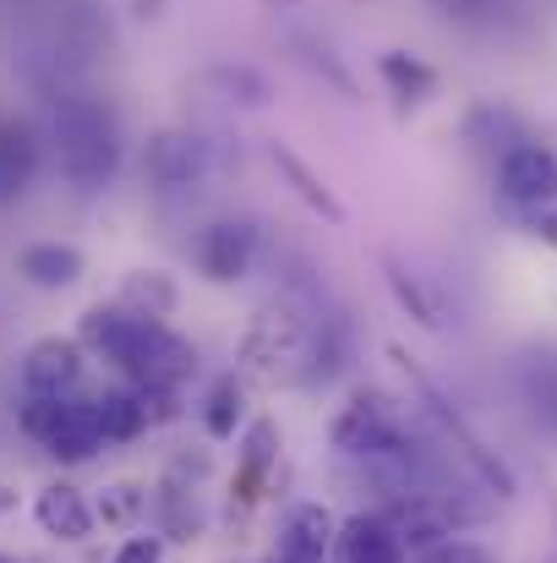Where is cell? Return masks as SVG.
<instances>
[{
  "label": "cell",
  "instance_id": "cell-1",
  "mask_svg": "<svg viewBox=\"0 0 557 563\" xmlns=\"http://www.w3.org/2000/svg\"><path fill=\"white\" fill-rule=\"evenodd\" d=\"M49 132H55V154H60V170H66L71 187L99 191L115 181V170H121V126H115V115L99 99H60L55 115H49Z\"/></svg>",
  "mask_w": 557,
  "mask_h": 563
},
{
  "label": "cell",
  "instance_id": "cell-2",
  "mask_svg": "<svg viewBox=\"0 0 557 563\" xmlns=\"http://www.w3.org/2000/svg\"><path fill=\"white\" fill-rule=\"evenodd\" d=\"M16 421L22 432L60 465H82L104 449V432H99V410H93V394H22L16 405Z\"/></svg>",
  "mask_w": 557,
  "mask_h": 563
},
{
  "label": "cell",
  "instance_id": "cell-3",
  "mask_svg": "<svg viewBox=\"0 0 557 563\" xmlns=\"http://www.w3.org/2000/svg\"><path fill=\"white\" fill-rule=\"evenodd\" d=\"M328 443L339 460L350 465H367V460H388V454H404L415 449V432L404 421V410L382 394V388H356L334 421H328Z\"/></svg>",
  "mask_w": 557,
  "mask_h": 563
},
{
  "label": "cell",
  "instance_id": "cell-4",
  "mask_svg": "<svg viewBox=\"0 0 557 563\" xmlns=\"http://www.w3.org/2000/svg\"><path fill=\"white\" fill-rule=\"evenodd\" d=\"M307 345H312V318L296 301H279V307L252 312V323L241 329L235 362H241V373L257 377V383H279V377L296 383L301 362H307Z\"/></svg>",
  "mask_w": 557,
  "mask_h": 563
},
{
  "label": "cell",
  "instance_id": "cell-5",
  "mask_svg": "<svg viewBox=\"0 0 557 563\" xmlns=\"http://www.w3.org/2000/svg\"><path fill=\"white\" fill-rule=\"evenodd\" d=\"M257 252H263V230L246 213H219L191 235V263L208 285H241L257 268Z\"/></svg>",
  "mask_w": 557,
  "mask_h": 563
},
{
  "label": "cell",
  "instance_id": "cell-6",
  "mask_svg": "<svg viewBox=\"0 0 557 563\" xmlns=\"http://www.w3.org/2000/svg\"><path fill=\"white\" fill-rule=\"evenodd\" d=\"M115 373L121 383H137V388H186L197 377V345L176 334L170 323H143L137 345L126 351V362Z\"/></svg>",
  "mask_w": 557,
  "mask_h": 563
},
{
  "label": "cell",
  "instance_id": "cell-7",
  "mask_svg": "<svg viewBox=\"0 0 557 563\" xmlns=\"http://www.w3.org/2000/svg\"><path fill=\"white\" fill-rule=\"evenodd\" d=\"M213 170V143L197 137V132H154L148 137V154H143V176L154 181L159 197H186L191 187H202Z\"/></svg>",
  "mask_w": 557,
  "mask_h": 563
},
{
  "label": "cell",
  "instance_id": "cell-8",
  "mask_svg": "<svg viewBox=\"0 0 557 563\" xmlns=\"http://www.w3.org/2000/svg\"><path fill=\"white\" fill-rule=\"evenodd\" d=\"M279 449H285V432L274 416H252L241 427V454H235V476H230V509H257L263 493H268V476L279 465Z\"/></svg>",
  "mask_w": 557,
  "mask_h": 563
},
{
  "label": "cell",
  "instance_id": "cell-9",
  "mask_svg": "<svg viewBox=\"0 0 557 563\" xmlns=\"http://www.w3.org/2000/svg\"><path fill=\"white\" fill-rule=\"evenodd\" d=\"M88 351L71 334H44L22 351V394H82Z\"/></svg>",
  "mask_w": 557,
  "mask_h": 563
},
{
  "label": "cell",
  "instance_id": "cell-10",
  "mask_svg": "<svg viewBox=\"0 0 557 563\" xmlns=\"http://www.w3.org/2000/svg\"><path fill=\"white\" fill-rule=\"evenodd\" d=\"M498 191L514 208H553L557 202V154L547 143H520L514 154L498 159Z\"/></svg>",
  "mask_w": 557,
  "mask_h": 563
},
{
  "label": "cell",
  "instance_id": "cell-11",
  "mask_svg": "<svg viewBox=\"0 0 557 563\" xmlns=\"http://www.w3.org/2000/svg\"><path fill=\"white\" fill-rule=\"evenodd\" d=\"M33 520H38V531L55 537V542H88L93 526H99L88 493L71 487V482H44V487L33 493Z\"/></svg>",
  "mask_w": 557,
  "mask_h": 563
},
{
  "label": "cell",
  "instance_id": "cell-12",
  "mask_svg": "<svg viewBox=\"0 0 557 563\" xmlns=\"http://www.w3.org/2000/svg\"><path fill=\"white\" fill-rule=\"evenodd\" d=\"M16 274L33 285V290H71L82 274H88V257L71 246V241H33L16 252Z\"/></svg>",
  "mask_w": 557,
  "mask_h": 563
},
{
  "label": "cell",
  "instance_id": "cell-13",
  "mask_svg": "<svg viewBox=\"0 0 557 563\" xmlns=\"http://www.w3.org/2000/svg\"><path fill=\"white\" fill-rule=\"evenodd\" d=\"M334 553H339V563H404V542L393 537V526L377 509H361V515L339 520Z\"/></svg>",
  "mask_w": 557,
  "mask_h": 563
},
{
  "label": "cell",
  "instance_id": "cell-14",
  "mask_svg": "<svg viewBox=\"0 0 557 563\" xmlns=\"http://www.w3.org/2000/svg\"><path fill=\"white\" fill-rule=\"evenodd\" d=\"M115 307H126L132 318H148V323H165L176 318L181 307V285L165 274V268H132L115 290Z\"/></svg>",
  "mask_w": 557,
  "mask_h": 563
},
{
  "label": "cell",
  "instance_id": "cell-15",
  "mask_svg": "<svg viewBox=\"0 0 557 563\" xmlns=\"http://www.w3.org/2000/svg\"><path fill=\"white\" fill-rule=\"evenodd\" d=\"M93 410H99V432L104 443H137L148 427V410H143V394L132 383H110V388H93Z\"/></svg>",
  "mask_w": 557,
  "mask_h": 563
},
{
  "label": "cell",
  "instance_id": "cell-16",
  "mask_svg": "<svg viewBox=\"0 0 557 563\" xmlns=\"http://www.w3.org/2000/svg\"><path fill=\"white\" fill-rule=\"evenodd\" d=\"M268 159H274V170L290 181V191H296L312 213H323L328 224H345V219H350V213H345V202L328 191V181H323V176H318V170H312V165L296 154V148H279V143H274V148H268Z\"/></svg>",
  "mask_w": 557,
  "mask_h": 563
},
{
  "label": "cell",
  "instance_id": "cell-17",
  "mask_svg": "<svg viewBox=\"0 0 557 563\" xmlns=\"http://www.w3.org/2000/svg\"><path fill=\"white\" fill-rule=\"evenodd\" d=\"M465 143L476 148V154H514L520 143H531L525 132H520V115L514 110H503V104H476L470 110V121H465Z\"/></svg>",
  "mask_w": 557,
  "mask_h": 563
},
{
  "label": "cell",
  "instance_id": "cell-18",
  "mask_svg": "<svg viewBox=\"0 0 557 563\" xmlns=\"http://www.w3.org/2000/svg\"><path fill=\"white\" fill-rule=\"evenodd\" d=\"M33 165H38V143L22 121H0V202L22 197V187L33 181Z\"/></svg>",
  "mask_w": 557,
  "mask_h": 563
},
{
  "label": "cell",
  "instance_id": "cell-19",
  "mask_svg": "<svg viewBox=\"0 0 557 563\" xmlns=\"http://www.w3.org/2000/svg\"><path fill=\"white\" fill-rule=\"evenodd\" d=\"M241 427H246V383L241 377H219L208 388V399H202V432L213 443H230V438H241Z\"/></svg>",
  "mask_w": 557,
  "mask_h": 563
},
{
  "label": "cell",
  "instance_id": "cell-20",
  "mask_svg": "<svg viewBox=\"0 0 557 563\" xmlns=\"http://www.w3.org/2000/svg\"><path fill=\"white\" fill-rule=\"evenodd\" d=\"M377 71H382V82L393 88V99H399V104H426V99H432V88H437V71H432L426 60L404 55V49H388V55L377 60Z\"/></svg>",
  "mask_w": 557,
  "mask_h": 563
},
{
  "label": "cell",
  "instance_id": "cell-21",
  "mask_svg": "<svg viewBox=\"0 0 557 563\" xmlns=\"http://www.w3.org/2000/svg\"><path fill=\"white\" fill-rule=\"evenodd\" d=\"M382 279H388L399 312H410L421 329H443V307H437V296L426 290L421 274H410V268H399V263H382Z\"/></svg>",
  "mask_w": 557,
  "mask_h": 563
},
{
  "label": "cell",
  "instance_id": "cell-22",
  "mask_svg": "<svg viewBox=\"0 0 557 563\" xmlns=\"http://www.w3.org/2000/svg\"><path fill=\"white\" fill-rule=\"evenodd\" d=\"M143 515H148V487H143V482H110V487L93 498V520H99V526L132 531Z\"/></svg>",
  "mask_w": 557,
  "mask_h": 563
},
{
  "label": "cell",
  "instance_id": "cell-23",
  "mask_svg": "<svg viewBox=\"0 0 557 563\" xmlns=\"http://www.w3.org/2000/svg\"><path fill=\"white\" fill-rule=\"evenodd\" d=\"M520 388H525V399H531V410L557 427V356L553 351H531L525 356V367H520Z\"/></svg>",
  "mask_w": 557,
  "mask_h": 563
},
{
  "label": "cell",
  "instance_id": "cell-24",
  "mask_svg": "<svg viewBox=\"0 0 557 563\" xmlns=\"http://www.w3.org/2000/svg\"><path fill=\"white\" fill-rule=\"evenodd\" d=\"M208 82H213V88H224L235 104H263V99H268V82H263L252 66H213V71H208Z\"/></svg>",
  "mask_w": 557,
  "mask_h": 563
},
{
  "label": "cell",
  "instance_id": "cell-25",
  "mask_svg": "<svg viewBox=\"0 0 557 563\" xmlns=\"http://www.w3.org/2000/svg\"><path fill=\"white\" fill-rule=\"evenodd\" d=\"M415 563H498L481 542H465V537H454V542H443V548H432V553H421Z\"/></svg>",
  "mask_w": 557,
  "mask_h": 563
},
{
  "label": "cell",
  "instance_id": "cell-26",
  "mask_svg": "<svg viewBox=\"0 0 557 563\" xmlns=\"http://www.w3.org/2000/svg\"><path fill=\"white\" fill-rule=\"evenodd\" d=\"M110 563H165V542L159 537H126Z\"/></svg>",
  "mask_w": 557,
  "mask_h": 563
},
{
  "label": "cell",
  "instance_id": "cell-27",
  "mask_svg": "<svg viewBox=\"0 0 557 563\" xmlns=\"http://www.w3.org/2000/svg\"><path fill=\"white\" fill-rule=\"evenodd\" d=\"M443 5V16H454V22H487L503 0H437Z\"/></svg>",
  "mask_w": 557,
  "mask_h": 563
},
{
  "label": "cell",
  "instance_id": "cell-28",
  "mask_svg": "<svg viewBox=\"0 0 557 563\" xmlns=\"http://www.w3.org/2000/svg\"><path fill=\"white\" fill-rule=\"evenodd\" d=\"M531 224H536V235H542V241H553V246H557V202H553V208H542Z\"/></svg>",
  "mask_w": 557,
  "mask_h": 563
}]
</instances>
